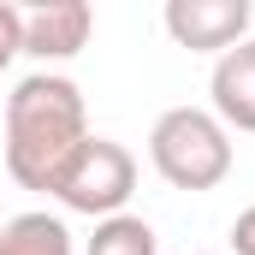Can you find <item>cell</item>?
<instances>
[{
    "instance_id": "cell-4",
    "label": "cell",
    "mask_w": 255,
    "mask_h": 255,
    "mask_svg": "<svg viewBox=\"0 0 255 255\" xmlns=\"http://www.w3.org/2000/svg\"><path fill=\"white\" fill-rule=\"evenodd\" d=\"M250 12H255L250 0H166V30H172L184 48L226 54L232 42H244Z\"/></svg>"
},
{
    "instance_id": "cell-7",
    "label": "cell",
    "mask_w": 255,
    "mask_h": 255,
    "mask_svg": "<svg viewBox=\"0 0 255 255\" xmlns=\"http://www.w3.org/2000/svg\"><path fill=\"white\" fill-rule=\"evenodd\" d=\"M0 255H71V232H65L60 214H12L0 220Z\"/></svg>"
},
{
    "instance_id": "cell-3",
    "label": "cell",
    "mask_w": 255,
    "mask_h": 255,
    "mask_svg": "<svg viewBox=\"0 0 255 255\" xmlns=\"http://www.w3.org/2000/svg\"><path fill=\"white\" fill-rule=\"evenodd\" d=\"M48 190L60 196L71 214L113 220V214H125L130 190H136V160H130L125 142H113V136H95V130H89V136L71 148V160L54 172V184H48Z\"/></svg>"
},
{
    "instance_id": "cell-11",
    "label": "cell",
    "mask_w": 255,
    "mask_h": 255,
    "mask_svg": "<svg viewBox=\"0 0 255 255\" xmlns=\"http://www.w3.org/2000/svg\"><path fill=\"white\" fill-rule=\"evenodd\" d=\"M196 255H214V250H196Z\"/></svg>"
},
{
    "instance_id": "cell-5",
    "label": "cell",
    "mask_w": 255,
    "mask_h": 255,
    "mask_svg": "<svg viewBox=\"0 0 255 255\" xmlns=\"http://www.w3.org/2000/svg\"><path fill=\"white\" fill-rule=\"evenodd\" d=\"M89 24H95L89 0H36L24 12V54L65 60V54H77L89 42Z\"/></svg>"
},
{
    "instance_id": "cell-9",
    "label": "cell",
    "mask_w": 255,
    "mask_h": 255,
    "mask_svg": "<svg viewBox=\"0 0 255 255\" xmlns=\"http://www.w3.org/2000/svg\"><path fill=\"white\" fill-rule=\"evenodd\" d=\"M12 54H24V6L0 0V71L12 65Z\"/></svg>"
},
{
    "instance_id": "cell-1",
    "label": "cell",
    "mask_w": 255,
    "mask_h": 255,
    "mask_svg": "<svg viewBox=\"0 0 255 255\" xmlns=\"http://www.w3.org/2000/svg\"><path fill=\"white\" fill-rule=\"evenodd\" d=\"M89 136L83 89L65 71H30L6 95V172L24 190H48L71 148Z\"/></svg>"
},
{
    "instance_id": "cell-6",
    "label": "cell",
    "mask_w": 255,
    "mask_h": 255,
    "mask_svg": "<svg viewBox=\"0 0 255 255\" xmlns=\"http://www.w3.org/2000/svg\"><path fill=\"white\" fill-rule=\"evenodd\" d=\"M208 89H214V119H226L238 130H255V36L232 42L214 60Z\"/></svg>"
},
{
    "instance_id": "cell-2",
    "label": "cell",
    "mask_w": 255,
    "mask_h": 255,
    "mask_svg": "<svg viewBox=\"0 0 255 255\" xmlns=\"http://www.w3.org/2000/svg\"><path fill=\"white\" fill-rule=\"evenodd\" d=\"M154 172L178 190H214L232 172V136L208 107H166L148 130Z\"/></svg>"
},
{
    "instance_id": "cell-8",
    "label": "cell",
    "mask_w": 255,
    "mask_h": 255,
    "mask_svg": "<svg viewBox=\"0 0 255 255\" xmlns=\"http://www.w3.org/2000/svg\"><path fill=\"white\" fill-rule=\"evenodd\" d=\"M83 255H160V238L142 214H113V220H95V238Z\"/></svg>"
},
{
    "instance_id": "cell-10",
    "label": "cell",
    "mask_w": 255,
    "mask_h": 255,
    "mask_svg": "<svg viewBox=\"0 0 255 255\" xmlns=\"http://www.w3.org/2000/svg\"><path fill=\"white\" fill-rule=\"evenodd\" d=\"M232 255H255V208H244L232 220Z\"/></svg>"
}]
</instances>
